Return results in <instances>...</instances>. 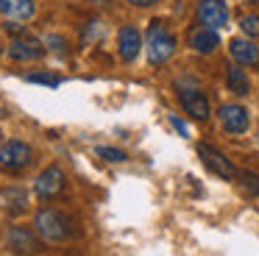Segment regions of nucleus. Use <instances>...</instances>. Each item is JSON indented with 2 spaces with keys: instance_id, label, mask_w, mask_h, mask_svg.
<instances>
[{
  "instance_id": "23",
  "label": "nucleus",
  "mask_w": 259,
  "mask_h": 256,
  "mask_svg": "<svg viewBox=\"0 0 259 256\" xmlns=\"http://www.w3.org/2000/svg\"><path fill=\"white\" fill-rule=\"evenodd\" d=\"M131 6H140V9H148V6H153L156 0H128Z\"/></svg>"
},
{
  "instance_id": "14",
  "label": "nucleus",
  "mask_w": 259,
  "mask_h": 256,
  "mask_svg": "<svg viewBox=\"0 0 259 256\" xmlns=\"http://www.w3.org/2000/svg\"><path fill=\"white\" fill-rule=\"evenodd\" d=\"M190 48L195 50V53H203V56L214 53V50L220 48L218 28H206V25H201L198 31H192V36H190Z\"/></svg>"
},
{
  "instance_id": "20",
  "label": "nucleus",
  "mask_w": 259,
  "mask_h": 256,
  "mask_svg": "<svg viewBox=\"0 0 259 256\" xmlns=\"http://www.w3.org/2000/svg\"><path fill=\"white\" fill-rule=\"evenodd\" d=\"M240 181H242V187H245V192L259 195V176H256V173H242Z\"/></svg>"
},
{
  "instance_id": "6",
  "label": "nucleus",
  "mask_w": 259,
  "mask_h": 256,
  "mask_svg": "<svg viewBox=\"0 0 259 256\" xmlns=\"http://www.w3.org/2000/svg\"><path fill=\"white\" fill-rule=\"evenodd\" d=\"M218 117H220L223 131H229V134H245L248 125H251V114H248V109H245V106H240V103L220 106Z\"/></svg>"
},
{
  "instance_id": "10",
  "label": "nucleus",
  "mask_w": 259,
  "mask_h": 256,
  "mask_svg": "<svg viewBox=\"0 0 259 256\" xmlns=\"http://www.w3.org/2000/svg\"><path fill=\"white\" fill-rule=\"evenodd\" d=\"M229 50L231 56H234L237 64L242 67H259V48L253 45L251 36H237L229 42Z\"/></svg>"
},
{
  "instance_id": "13",
  "label": "nucleus",
  "mask_w": 259,
  "mask_h": 256,
  "mask_svg": "<svg viewBox=\"0 0 259 256\" xmlns=\"http://www.w3.org/2000/svg\"><path fill=\"white\" fill-rule=\"evenodd\" d=\"M0 14L12 22H28L36 14L34 0H0Z\"/></svg>"
},
{
  "instance_id": "1",
  "label": "nucleus",
  "mask_w": 259,
  "mask_h": 256,
  "mask_svg": "<svg viewBox=\"0 0 259 256\" xmlns=\"http://www.w3.org/2000/svg\"><path fill=\"white\" fill-rule=\"evenodd\" d=\"M34 164V148L23 139H9V142L0 145V170L20 176L28 167Z\"/></svg>"
},
{
  "instance_id": "2",
  "label": "nucleus",
  "mask_w": 259,
  "mask_h": 256,
  "mask_svg": "<svg viewBox=\"0 0 259 256\" xmlns=\"http://www.w3.org/2000/svg\"><path fill=\"white\" fill-rule=\"evenodd\" d=\"M145 50H148V61H151V64H164V61L176 53V36L162 25V22L153 20L151 28H148Z\"/></svg>"
},
{
  "instance_id": "8",
  "label": "nucleus",
  "mask_w": 259,
  "mask_h": 256,
  "mask_svg": "<svg viewBox=\"0 0 259 256\" xmlns=\"http://www.w3.org/2000/svg\"><path fill=\"white\" fill-rule=\"evenodd\" d=\"M179 100H181L184 111L192 117V120H206V117L212 114L209 98L201 92V89H184V92H179Z\"/></svg>"
},
{
  "instance_id": "4",
  "label": "nucleus",
  "mask_w": 259,
  "mask_h": 256,
  "mask_svg": "<svg viewBox=\"0 0 259 256\" xmlns=\"http://www.w3.org/2000/svg\"><path fill=\"white\" fill-rule=\"evenodd\" d=\"M64 181H67V176H64L62 167H56V164H53V167H45V170L36 176V181H34L36 198H39V200H53L56 195H62Z\"/></svg>"
},
{
  "instance_id": "17",
  "label": "nucleus",
  "mask_w": 259,
  "mask_h": 256,
  "mask_svg": "<svg viewBox=\"0 0 259 256\" xmlns=\"http://www.w3.org/2000/svg\"><path fill=\"white\" fill-rule=\"evenodd\" d=\"M240 28H242V33H245V36L259 39V14H245L240 20Z\"/></svg>"
},
{
  "instance_id": "11",
  "label": "nucleus",
  "mask_w": 259,
  "mask_h": 256,
  "mask_svg": "<svg viewBox=\"0 0 259 256\" xmlns=\"http://www.w3.org/2000/svg\"><path fill=\"white\" fill-rule=\"evenodd\" d=\"M0 206L6 209V215L12 217H20L28 211V192H25L23 187H6V189H0Z\"/></svg>"
},
{
  "instance_id": "12",
  "label": "nucleus",
  "mask_w": 259,
  "mask_h": 256,
  "mask_svg": "<svg viewBox=\"0 0 259 256\" xmlns=\"http://www.w3.org/2000/svg\"><path fill=\"white\" fill-rule=\"evenodd\" d=\"M117 45H120V59L134 61L142 50V33L134 25H123L120 28V36H117Z\"/></svg>"
},
{
  "instance_id": "5",
  "label": "nucleus",
  "mask_w": 259,
  "mask_h": 256,
  "mask_svg": "<svg viewBox=\"0 0 259 256\" xmlns=\"http://www.w3.org/2000/svg\"><path fill=\"white\" fill-rule=\"evenodd\" d=\"M198 22L206 28H226L229 22V6L226 0H198Z\"/></svg>"
},
{
  "instance_id": "3",
  "label": "nucleus",
  "mask_w": 259,
  "mask_h": 256,
  "mask_svg": "<svg viewBox=\"0 0 259 256\" xmlns=\"http://www.w3.org/2000/svg\"><path fill=\"white\" fill-rule=\"evenodd\" d=\"M34 228H36V234H39L45 242H64L67 234H70L64 217L59 215V211H53V209H39L36 211Z\"/></svg>"
},
{
  "instance_id": "16",
  "label": "nucleus",
  "mask_w": 259,
  "mask_h": 256,
  "mask_svg": "<svg viewBox=\"0 0 259 256\" xmlns=\"http://www.w3.org/2000/svg\"><path fill=\"white\" fill-rule=\"evenodd\" d=\"M226 87H229V92L237 95V98H245V95H251V81H248L242 64L226 67Z\"/></svg>"
},
{
  "instance_id": "15",
  "label": "nucleus",
  "mask_w": 259,
  "mask_h": 256,
  "mask_svg": "<svg viewBox=\"0 0 259 256\" xmlns=\"http://www.w3.org/2000/svg\"><path fill=\"white\" fill-rule=\"evenodd\" d=\"M9 248H12L14 253H36V250H39V242H36V237L28 228L14 226L12 231H9Z\"/></svg>"
},
{
  "instance_id": "21",
  "label": "nucleus",
  "mask_w": 259,
  "mask_h": 256,
  "mask_svg": "<svg viewBox=\"0 0 259 256\" xmlns=\"http://www.w3.org/2000/svg\"><path fill=\"white\" fill-rule=\"evenodd\" d=\"M45 48L56 50V53H64V50H67V42H64L62 36H45Z\"/></svg>"
},
{
  "instance_id": "9",
  "label": "nucleus",
  "mask_w": 259,
  "mask_h": 256,
  "mask_svg": "<svg viewBox=\"0 0 259 256\" xmlns=\"http://www.w3.org/2000/svg\"><path fill=\"white\" fill-rule=\"evenodd\" d=\"M9 56L14 61H36L45 56V42L39 39H31V36H23V39H14L9 45Z\"/></svg>"
},
{
  "instance_id": "7",
  "label": "nucleus",
  "mask_w": 259,
  "mask_h": 256,
  "mask_svg": "<svg viewBox=\"0 0 259 256\" xmlns=\"http://www.w3.org/2000/svg\"><path fill=\"white\" fill-rule=\"evenodd\" d=\"M198 156H201V161L214 173V176L226 178V181H231V178L237 176V167L231 164V161L226 159V156L220 153V150H214L212 145H198Z\"/></svg>"
},
{
  "instance_id": "19",
  "label": "nucleus",
  "mask_w": 259,
  "mask_h": 256,
  "mask_svg": "<svg viewBox=\"0 0 259 256\" xmlns=\"http://www.w3.org/2000/svg\"><path fill=\"white\" fill-rule=\"evenodd\" d=\"M25 81L45 83V87H59V78L56 75H48V72H31V75H25Z\"/></svg>"
},
{
  "instance_id": "22",
  "label": "nucleus",
  "mask_w": 259,
  "mask_h": 256,
  "mask_svg": "<svg viewBox=\"0 0 259 256\" xmlns=\"http://www.w3.org/2000/svg\"><path fill=\"white\" fill-rule=\"evenodd\" d=\"M170 122H173V125H176V131H179L181 137H190V128L184 125V120H179V117L173 114V117H170Z\"/></svg>"
},
{
  "instance_id": "18",
  "label": "nucleus",
  "mask_w": 259,
  "mask_h": 256,
  "mask_svg": "<svg viewBox=\"0 0 259 256\" xmlns=\"http://www.w3.org/2000/svg\"><path fill=\"white\" fill-rule=\"evenodd\" d=\"M98 156H101V159H106V161H114V164H120V161L128 159V156H125V150H120V148H98Z\"/></svg>"
}]
</instances>
